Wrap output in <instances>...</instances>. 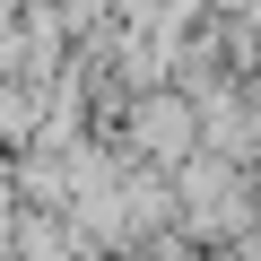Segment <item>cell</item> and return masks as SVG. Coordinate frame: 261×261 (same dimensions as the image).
<instances>
[{
	"mask_svg": "<svg viewBox=\"0 0 261 261\" xmlns=\"http://www.w3.org/2000/svg\"><path fill=\"white\" fill-rule=\"evenodd\" d=\"M130 130H140V148H148V157H166V166H174V157L192 148V130H200V113H192L183 96H148Z\"/></svg>",
	"mask_w": 261,
	"mask_h": 261,
	"instance_id": "6da1fadb",
	"label": "cell"
}]
</instances>
